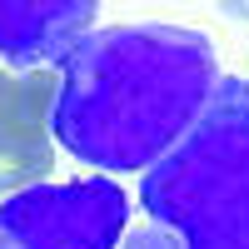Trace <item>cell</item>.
<instances>
[{
	"mask_svg": "<svg viewBox=\"0 0 249 249\" xmlns=\"http://www.w3.org/2000/svg\"><path fill=\"white\" fill-rule=\"evenodd\" d=\"M219 80L214 45L190 25H110L65 60L50 130L90 170H150L199 124Z\"/></svg>",
	"mask_w": 249,
	"mask_h": 249,
	"instance_id": "obj_1",
	"label": "cell"
},
{
	"mask_svg": "<svg viewBox=\"0 0 249 249\" xmlns=\"http://www.w3.org/2000/svg\"><path fill=\"white\" fill-rule=\"evenodd\" d=\"M124 249H249V85L219 80L199 124L140 179Z\"/></svg>",
	"mask_w": 249,
	"mask_h": 249,
	"instance_id": "obj_2",
	"label": "cell"
},
{
	"mask_svg": "<svg viewBox=\"0 0 249 249\" xmlns=\"http://www.w3.org/2000/svg\"><path fill=\"white\" fill-rule=\"evenodd\" d=\"M130 195L110 175L35 184L0 204V249H120Z\"/></svg>",
	"mask_w": 249,
	"mask_h": 249,
	"instance_id": "obj_3",
	"label": "cell"
},
{
	"mask_svg": "<svg viewBox=\"0 0 249 249\" xmlns=\"http://www.w3.org/2000/svg\"><path fill=\"white\" fill-rule=\"evenodd\" d=\"M100 10L90 0L0 5V60L15 70H65V60L95 35Z\"/></svg>",
	"mask_w": 249,
	"mask_h": 249,
	"instance_id": "obj_4",
	"label": "cell"
},
{
	"mask_svg": "<svg viewBox=\"0 0 249 249\" xmlns=\"http://www.w3.org/2000/svg\"><path fill=\"white\" fill-rule=\"evenodd\" d=\"M60 70H0V135L50 140Z\"/></svg>",
	"mask_w": 249,
	"mask_h": 249,
	"instance_id": "obj_5",
	"label": "cell"
},
{
	"mask_svg": "<svg viewBox=\"0 0 249 249\" xmlns=\"http://www.w3.org/2000/svg\"><path fill=\"white\" fill-rule=\"evenodd\" d=\"M55 170V150L50 140H15V135H0V204L45 184Z\"/></svg>",
	"mask_w": 249,
	"mask_h": 249,
	"instance_id": "obj_6",
	"label": "cell"
}]
</instances>
